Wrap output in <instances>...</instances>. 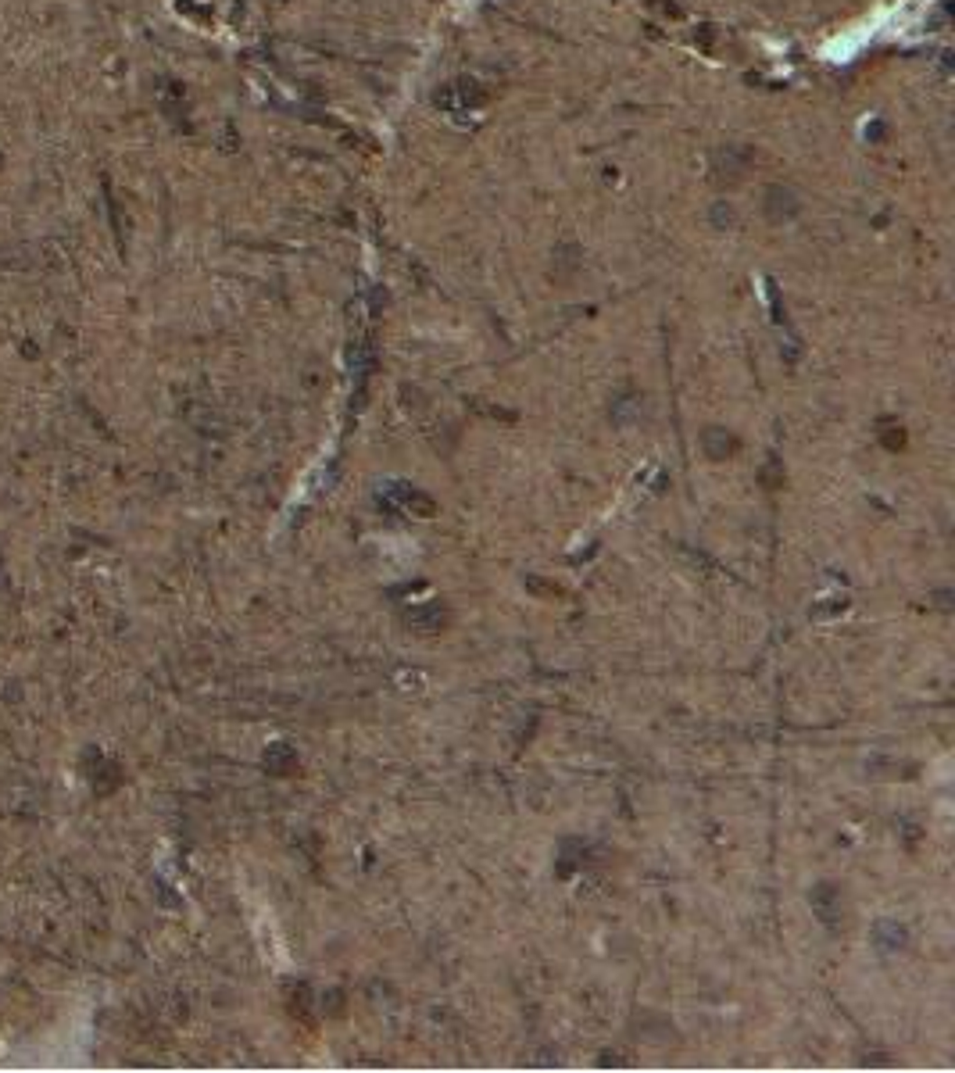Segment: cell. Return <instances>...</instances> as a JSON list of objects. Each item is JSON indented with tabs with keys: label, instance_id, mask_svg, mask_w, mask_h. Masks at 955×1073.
Returning <instances> with one entry per match:
<instances>
[{
	"label": "cell",
	"instance_id": "cell-6",
	"mask_svg": "<svg viewBox=\"0 0 955 1073\" xmlns=\"http://www.w3.org/2000/svg\"><path fill=\"white\" fill-rule=\"evenodd\" d=\"M734 448H737V440L727 430H719V426L705 430V451H709V458H727Z\"/></svg>",
	"mask_w": 955,
	"mask_h": 1073
},
{
	"label": "cell",
	"instance_id": "cell-1",
	"mask_svg": "<svg viewBox=\"0 0 955 1073\" xmlns=\"http://www.w3.org/2000/svg\"><path fill=\"white\" fill-rule=\"evenodd\" d=\"M809 902H812V909H816V916L834 930V927H841V887L838 883H816L812 887V894H809Z\"/></svg>",
	"mask_w": 955,
	"mask_h": 1073
},
{
	"label": "cell",
	"instance_id": "cell-2",
	"mask_svg": "<svg viewBox=\"0 0 955 1073\" xmlns=\"http://www.w3.org/2000/svg\"><path fill=\"white\" fill-rule=\"evenodd\" d=\"M437 104L440 107H448V111H469V107H477V104H483V90H479L477 83H448L440 94H437Z\"/></svg>",
	"mask_w": 955,
	"mask_h": 1073
},
{
	"label": "cell",
	"instance_id": "cell-8",
	"mask_svg": "<svg viewBox=\"0 0 955 1073\" xmlns=\"http://www.w3.org/2000/svg\"><path fill=\"white\" fill-rule=\"evenodd\" d=\"M526 587H530L533 594H548V597L562 594V587H559V584H544V580H537V577H526Z\"/></svg>",
	"mask_w": 955,
	"mask_h": 1073
},
{
	"label": "cell",
	"instance_id": "cell-3",
	"mask_svg": "<svg viewBox=\"0 0 955 1073\" xmlns=\"http://www.w3.org/2000/svg\"><path fill=\"white\" fill-rule=\"evenodd\" d=\"M390 494H394V501H397L404 512H412V515H422V519L437 515V501H433L430 494H422V490L408 487V484H390Z\"/></svg>",
	"mask_w": 955,
	"mask_h": 1073
},
{
	"label": "cell",
	"instance_id": "cell-5",
	"mask_svg": "<svg viewBox=\"0 0 955 1073\" xmlns=\"http://www.w3.org/2000/svg\"><path fill=\"white\" fill-rule=\"evenodd\" d=\"M765 211H769V218H773V222H783V218H791V215L798 211V200H794V194H791V190H783V187H773V190L765 194Z\"/></svg>",
	"mask_w": 955,
	"mask_h": 1073
},
{
	"label": "cell",
	"instance_id": "cell-7",
	"mask_svg": "<svg viewBox=\"0 0 955 1073\" xmlns=\"http://www.w3.org/2000/svg\"><path fill=\"white\" fill-rule=\"evenodd\" d=\"M876 945H880L884 952H895V948H902V945H905V930H902L898 923L884 920V923H876Z\"/></svg>",
	"mask_w": 955,
	"mask_h": 1073
},
{
	"label": "cell",
	"instance_id": "cell-4",
	"mask_svg": "<svg viewBox=\"0 0 955 1073\" xmlns=\"http://www.w3.org/2000/svg\"><path fill=\"white\" fill-rule=\"evenodd\" d=\"M404 619H408V626L412 630H419V634H437V630H444V623H448V608L444 605H415V608H408L404 612Z\"/></svg>",
	"mask_w": 955,
	"mask_h": 1073
}]
</instances>
